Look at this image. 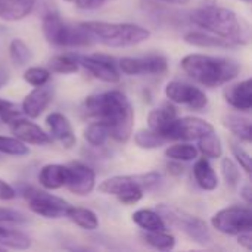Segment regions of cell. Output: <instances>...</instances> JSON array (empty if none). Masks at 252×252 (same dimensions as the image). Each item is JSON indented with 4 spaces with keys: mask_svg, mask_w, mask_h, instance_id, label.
<instances>
[{
    "mask_svg": "<svg viewBox=\"0 0 252 252\" xmlns=\"http://www.w3.org/2000/svg\"><path fill=\"white\" fill-rule=\"evenodd\" d=\"M159 214L162 217H165L170 221V224L176 226L179 230H182L185 235H188L192 241L202 244V245H205L211 241V235L207 227V223L204 220H201L199 217L188 214V213L176 210V208H171L168 205H159Z\"/></svg>",
    "mask_w": 252,
    "mask_h": 252,
    "instance_id": "obj_7",
    "label": "cell"
},
{
    "mask_svg": "<svg viewBox=\"0 0 252 252\" xmlns=\"http://www.w3.org/2000/svg\"><path fill=\"white\" fill-rule=\"evenodd\" d=\"M38 182L47 190L61 189L68 182V167L61 164H47L40 170Z\"/></svg>",
    "mask_w": 252,
    "mask_h": 252,
    "instance_id": "obj_20",
    "label": "cell"
},
{
    "mask_svg": "<svg viewBox=\"0 0 252 252\" xmlns=\"http://www.w3.org/2000/svg\"><path fill=\"white\" fill-rule=\"evenodd\" d=\"M37 0H0V19L21 21L35 7Z\"/></svg>",
    "mask_w": 252,
    "mask_h": 252,
    "instance_id": "obj_21",
    "label": "cell"
},
{
    "mask_svg": "<svg viewBox=\"0 0 252 252\" xmlns=\"http://www.w3.org/2000/svg\"><path fill=\"white\" fill-rule=\"evenodd\" d=\"M0 250H1V247H0Z\"/></svg>",
    "mask_w": 252,
    "mask_h": 252,
    "instance_id": "obj_50",
    "label": "cell"
},
{
    "mask_svg": "<svg viewBox=\"0 0 252 252\" xmlns=\"http://www.w3.org/2000/svg\"><path fill=\"white\" fill-rule=\"evenodd\" d=\"M10 131L12 134L22 140L24 143L30 145H49L52 142V137L35 123L24 120V118H16L10 123Z\"/></svg>",
    "mask_w": 252,
    "mask_h": 252,
    "instance_id": "obj_15",
    "label": "cell"
},
{
    "mask_svg": "<svg viewBox=\"0 0 252 252\" xmlns=\"http://www.w3.org/2000/svg\"><path fill=\"white\" fill-rule=\"evenodd\" d=\"M185 41L192 46L198 47H235L236 44L224 40L221 37H217L214 34H204V32H189L185 35Z\"/></svg>",
    "mask_w": 252,
    "mask_h": 252,
    "instance_id": "obj_25",
    "label": "cell"
},
{
    "mask_svg": "<svg viewBox=\"0 0 252 252\" xmlns=\"http://www.w3.org/2000/svg\"><path fill=\"white\" fill-rule=\"evenodd\" d=\"M168 168H173V170H168L171 174H176V176H180V174H183V168H182L179 164H170V165H168Z\"/></svg>",
    "mask_w": 252,
    "mask_h": 252,
    "instance_id": "obj_47",
    "label": "cell"
},
{
    "mask_svg": "<svg viewBox=\"0 0 252 252\" xmlns=\"http://www.w3.org/2000/svg\"><path fill=\"white\" fill-rule=\"evenodd\" d=\"M183 71L195 81L207 86L217 87L235 80L241 71L236 61L221 56H210L192 53L182 59Z\"/></svg>",
    "mask_w": 252,
    "mask_h": 252,
    "instance_id": "obj_2",
    "label": "cell"
},
{
    "mask_svg": "<svg viewBox=\"0 0 252 252\" xmlns=\"http://www.w3.org/2000/svg\"><path fill=\"white\" fill-rule=\"evenodd\" d=\"M108 128L103 123L94 121L84 128V139L92 146H103L108 140Z\"/></svg>",
    "mask_w": 252,
    "mask_h": 252,
    "instance_id": "obj_31",
    "label": "cell"
},
{
    "mask_svg": "<svg viewBox=\"0 0 252 252\" xmlns=\"http://www.w3.org/2000/svg\"><path fill=\"white\" fill-rule=\"evenodd\" d=\"M0 247L12 250H27L31 247V239L19 230L0 226Z\"/></svg>",
    "mask_w": 252,
    "mask_h": 252,
    "instance_id": "obj_26",
    "label": "cell"
},
{
    "mask_svg": "<svg viewBox=\"0 0 252 252\" xmlns=\"http://www.w3.org/2000/svg\"><path fill=\"white\" fill-rule=\"evenodd\" d=\"M49 71L55 74H72L78 71V63L68 55H56L49 59Z\"/></svg>",
    "mask_w": 252,
    "mask_h": 252,
    "instance_id": "obj_30",
    "label": "cell"
},
{
    "mask_svg": "<svg viewBox=\"0 0 252 252\" xmlns=\"http://www.w3.org/2000/svg\"><path fill=\"white\" fill-rule=\"evenodd\" d=\"M46 124L49 127V134L55 140H58L63 148L71 149L75 145L77 139H75L72 126L63 114H61V112L49 114L46 118Z\"/></svg>",
    "mask_w": 252,
    "mask_h": 252,
    "instance_id": "obj_17",
    "label": "cell"
},
{
    "mask_svg": "<svg viewBox=\"0 0 252 252\" xmlns=\"http://www.w3.org/2000/svg\"><path fill=\"white\" fill-rule=\"evenodd\" d=\"M230 145H232V152H233L235 158L238 159L239 165L245 170V173L250 174L251 173V155L241 145H238L235 142H230Z\"/></svg>",
    "mask_w": 252,
    "mask_h": 252,
    "instance_id": "obj_39",
    "label": "cell"
},
{
    "mask_svg": "<svg viewBox=\"0 0 252 252\" xmlns=\"http://www.w3.org/2000/svg\"><path fill=\"white\" fill-rule=\"evenodd\" d=\"M43 32L49 43L62 47H81L90 46L93 40L78 24L71 25L59 16L56 12H49L43 18Z\"/></svg>",
    "mask_w": 252,
    "mask_h": 252,
    "instance_id": "obj_5",
    "label": "cell"
},
{
    "mask_svg": "<svg viewBox=\"0 0 252 252\" xmlns=\"http://www.w3.org/2000/svg\"><path fill=\"white\" fill-rule=\"evenodd\" d=\"M224 126L242 142H251V121L248 118L239 115H227L224 117Z\"/></svg>",
    "mask_w": 252,
    "mask_h": 252,
    "instance_id": "obj_27",
    "label": "cell"
},
{
    "mask_svg": "<svg viewBox=\"0 0 252 252\" xmlns=\"http://www.w3.org/2000/svg\"><path fill=\"white\" fill-rule=\"evenodd\" d=\"M165 94L170 102L186 105L195 111H201L208 105V97L199 87L182 81L168 83L165 87Z\"/></svg>",
    "mask_w": 252,
    "mask_h": 252,
    "instance_id": "obj_11",
    "label": "cell"
},
{
    "mask_svg": "<svg viewBox=\"0 0 252 252\" xmlns=\"http://www.w3.org/2000/svg\"><path fill=\"white\" fill-rule=\"evenodd\" d=\"M241 196L244 198V201H245L248 205H251L252 189H251V185H250V183H247V185H244V186L241 188Z\"/></svg>",
    "mask_w": 252,
    "mask_h": 252,
    "instance_id": "obj_45",
    "label": "cell"
},
{
    "mask_svg": "<svg viewBox=\"0 0 252 252\" xmlns=\"http://www.w3.org/2000/svg\"><path fill=\"white\" fill-rule=\"evenodd\" d=\"M74 224L81 227L83 230H96L99 227V219L96 213H93L89 208H80V207H71L66 210L65 214Z\"/></svg>",
    "mask_w": 252,
    "mask_h": 252,
    "instance_id": "obj_22",
    "label": "cell"
},
{
    "mask_svg": "<svg viewBox=\"0 0 252 252\" xmlns=\"http://www.w3.org/2000/svg\"><path fill=\"white\" fill-rule=\"evenodd\" d=\"M80 25L93 41L108 47H130L140 44L151 37L149 30L136 24L86 21Z\"/></svg>",
    "mask_w": 252,
    "mask_h": 252,
    "instance_id": "obj_4",
    "label": "cell"
},
{
    "mask_svg": "<svg viewBox=\"0 0 252 252\" xmlns=\"http://www.w3.org/2000/svg\"><path fill=\"white\" fill-rule=\"evenodd\" d=\"M118 201L124 205H134L137 204L142 198H143V190H128V192H124V193H120L117 195Z\"/></svg>",
    "mask_w": 252,
    "mask_h": 252,
    "instance_id": "obj_41",
    "label": "cell"
},
{
    "mask_svg": "<svg viewBox=\"0 0 252 252\" xmlns=\"http://www.w3.org/2000/svg\"><path fill=\"white\" fill-rule=\"evenodd\" d=\"M133 221L143 230L152 232V230H165V221L164 217L152 210H139L133 214Z\"/></svg>",
    "mask_w": 252,
    "mask_h": 252,
    "instance_id": "obj_24",
    "label": "cell"
},
{
    "mask_svg": "<svg viewBox=\"0 0 252 252\" xmlns=\"http://www.w3.org/2000/svg\"><path fill=\"white\" fill-rule=\"evenodd\" d=\"M199 140V151L202 152L204 157L207 158H220L223 155V145L221 140L217 134H214V131L204 134L202 137L198 139Z\"/></svg>",
    "mask_w": 252,
    "mask_h": 252,
    "instance_id": "obj_29",
    "label": "cell"
},
{
    "mask_svg": "<svg viewBox=\"0 0 252 252\" xmlns=\"http://www.w3.org/2000/svg\"><path fill=\"white\" fill-rule=\"evenodd\" d=\"M25 221H27V217L22 213L0 207V224L1 223H25Z\"/></svg>",
    "mask_w": 252,
    "mask_h": 252,
    "instance_id": "obj_40",
    "label": "cell"
},
{
    "mask_svg": "<svg viewBox=\"0 0 252 252\" xmlns=\"http://www.w3.org/2000/svg\"><path fill=\"white\" fill-rule=\"evenodd\" d=\"M68 3H72L75 7L78 9H86V10H92V9H99L103 6L105 1L108 0H65Z\"/></svg>",
    "mask_w": 252,
    "mask_h": 252,
    "instance_id": "obj_42",
    "label": "cell"
},
{
    "mask_svg": "<svg viewBox=\"0 0 252 252\" xmlns=\"http://www.w3.org/2000/svg\"><path fill=\"white\" fill-rule=\"evenodd\" d=\"M177 118V109L173 103L167 102L162 103L159 108L154 109L149 112L148 117V124L149 128L154 130L155 133H158L162 139H164V133L165 130L170 127V124Z\"/></svg>",
    "mask_w": 252,
    "mask_h": 252,
    "instance_id": "obj_19",
    "label": "cell"
},
{
    "mask_svg": "<svg viewBox=\"0 0 252 252\" xmlns=\"http://www.w3.org/2000/svg\"><path fill=\"white\" fill-rule=\"evenodd\" d=\"M193 176L196 183L204 189V190H214L219 185V179L210 165V162L205 158H201L196 161L193 165Z\"/></svg>",
    "mask_w": 252,
    "mask_h": 252,
    "instance_id": "obj_23",
    "label": "cell"
},
{
    "mask_svg": "<svg viewBox=\"0 0 252 252\" xmlns=\"http://www.w3.org/2000/svg\"><path fill=\"white\" fill-rule=\"evenodd\" d=\"M159 1H164V3H168V4H186L190 0H159Z\"/></svg>",
    "mask_w": 252,
    "mask_h": 252,
    "instance_id": "obj_48",
    "label": "cell"
},
{
    "mask_svg": "<svg viewBox=\"0 0 252 252\" xmlns=\"http://www.w3.org/2000/svg\"><path fill=\"white\" fill-rule=\"evenodd\" d=\"M162 177L157 171L145 174H130V176H114L103 180L99 185V192L105 195H120L128 190H149L161 183Z\"/></svg>",
    "mask_w": 252,
    "mask_h": 252,
    "instance_id": "obj_6",
    "label": "cell"
},
{
    "mask_svg": "<svg viewBox=\"0 0 252 252\" xmlns=\"http://www.w3.org/2000/svg\"><path fill=\"white\" fill-rule=\"evenodd\" d=\"M50 75L52 72L46 68H41V66H32V68H28L25 72H24V80L31 84V86H43V84H47V81L50 80Z\"/></svg>",
    "mask_w": 252,
    "mask_h": 252,
    "instance_id": "obj_36",
    "label": "cell"
},
{
    "mask_svg": "<svg viewBox=\"0 0 252 252\" xmlns=\"http://www.w3.org/2000/svg\"><path fill=\"white\" fill-rule=\"evenodd\" d=\"M213 227L224 235H239L251 232L252 213L250 207H229L217 211L211 219Z\"/></svg>",
    "mask_w": 252,
    "mask_h": 252,
    "instance_id": "obj_8",
    "label": "cell"
},
{
    "mask_svg": "<svg viewBox=\"0 0 252 252\" xmlns=\"http://www.w3.org/2000/svg\"><path fill=\"white\" fill-rule=\"evenodd\" d=\"M15 196H16L15 189L9 183L0 179V201H12L15 199Z\"/></svg>",
    "mask_w": 252,
    "mask_h": 252,
    "instance_id": "obj_43",
    "label": "cell"
},
{
    "mask_svg": "<svg viewBox=\"0 0 252 252\" xmlns=\"http://www.w3.org/2000/svg\"><path fill=\"white\" fill-rule=\"evenodd\" d=\"M143 239L148 245L154 247L155 250L170 251L176 247V238L165 230H152L143 235Z\"/></svg>",
    "mask_w": 252,
    "mask_h": 252,
    "instance_id": "obj_28",
    "label": "cell"
},
{
    "mask_svg": "<svg viewBox=\"0 0 252 252\" xmlns=\"http://www.w3.org/2000/svg\"><path fill=\"white\" fill-rule=\"evenodd\" d=\"M81 65L97 80L105 83H118L120 81V72L117 66L114 65L112 59L103 56V55H94V56H83L80 59Z\"/></svg>",
    "mask_w": 252,
    "mask_h": 252,
    "instance_id": "obj_14",
    "label": "cell"
},
{
    "mask_svg": "<svg viewBox=\"0 0 252 252\" xmlns=\"http://www.w3.org/2000/svg\"><path fill=\"white\" fill-rule=\"evenodd\" d=\"M226 102L238 111L248 112L252 108V81L248 78L245 81L229 86L224 90Z\"/></svg>",
    "mask_w": 252,
    "mask_h": 252,
    "instance_id": "obj_18",
    "label": "cell"
},
{
    "mask_svg": "<svg viewBox=\"0 0 252 252\" xmlns=\"http://www.w3.org/2000/svg\"><path fill=\"white\" fill-rule=\"evenodd\" d=\"M53 99V90L47 84L35 86L34 90H31L24 102H22V112L30 118H38L50 105Z\"/></svg>",
    "mask_w": 252,
    "mask_h": 252,
    "instance_id": "obj_16",
    "label": "cell"
},
{
    "mask_svg": "<svg viewBox=\"0 0 252 252\" xmlns=\"http://www.w3.org/2000/svg\"><path fill=\"white\" fill-rule=\"evenodd\" d=\"M66 167H68V182L65 186L68 188V190L78 196L89 195L96 185L94 171L89 165L78 161L71 162Z\"/></svg>",
    "mask_w": 252,
    "mask_h": 252,
    "instance_id": "obj_13",
    "label": "cell"
},
{
    "mask_svg": "<svg viewBox=\"0 0 252 252\" xmlns=\"http://www.w3.org/2000/svg\"><path fill=\"white\" fill-rule=\"evenodd\" d=\"M83 112L106 126L109 137L127 143L133 133L134 111L128 97L120 90L105 92L86 99Z\"/></svg>",
    "mask_w": 252,
    "mask_h": 252,
    "instance_id": "obj_1",
    "label": "cell"
},
{
    "mask_svg": "<svg viewBox=\"0 0 252 252\" xmlns=\"http://www.w3.org/2000/svg\"><path fill=\"white\" fill-rule=\"evenodd\" d=\"M190 21L207 30L210 34L229 40L236 46L248 43V27L230 9L220 6H204L192 13Z\"/></svg>",
    "mask_w": 252,
    "mask_h": 252,
    "instance_id": "obj_3",
    "label": "cell"
},
{
    "mask_svg": "<svg viewBox=\"0 0 252 252\" xmlns=\"http://www.w3.org/2000/svg\"><path fill=\"white\" fill-rule=\"evenodd\" d=\"M241 1H245V3H251V0H241Z\"/></svg>",
    "mask_w": 252,
    "mask_h": 252,
    "instance_id": "obj_49",
    "label": "cell"
},
{
    "mask_svg": "<svg viewBox=\"0 0 252 252\" xmlns=\"http://www.w3.org/2000/svg\"><path fill=\"white\" fill-rule=\"evenodd\" d=\"M238 244H239L241 247H244L247 251H251V248H252L251 232H244V233H239V235H238Z\"/></svg>",
    "mask_w": 252,
    "mask_h": 252,
    "instance_id": "obj_44",
    "label": "cell"
},
{
    "mask_svg": "<svg viewBox=\"0 0 252 252\" xmlns=\"http://www.w3.org/2000/svg\"><path fill=\"white\" fill-rule=\"evenodd\" d=\"M9 56L15 65L22 66V65L28 63V61L31 59V52H30L28 46L21 38H15L9 44Z\"/></svg>",
    "mask_w": 252,
    "mask_h": 252,
    "instance_id": "obj_34",
    "label": "cell"
},
{
    "mask_svg": "<svg viewBox=\"0 0 252 252\" xmlns=\"http://www.w3.org/2000/svg\"><path fill=\"white\" fill-rule=\"evenodd\" d=\"M24 198L27 199L30 210L44 219L63 217L69 208V204L62 198H58L44 190H38L35 188H28L24 192Z\"/></svg>",
    "mask_w": 252,
    "mask_h": 252,
    "instance_id": "obj_9",
    "label": "cell"
},
{
    "mask_svg": "<svg viewBox=\"0 0 252 252\" xmlns=\"http://www.w3.org/2000/svg\"><path fill=\"white\" fill-rule=\"evenodd\" d=\"M221 170H223V176H224V180H226L227 186L230 189H235L239 185V177H241L238 165L230 158H224L221 161Z\"/></svg>",
    "mask_w": 252,
    "mask_h": 252,
    "instance_id": "obj_37",
    "label": "cell"
},
{
    "mask_svg": "<svg viewBox=\"0 0 252 252\" xmlns=\"http://www.w3.org/2000/svg\"><path fill=\"white\" fill-rule=\"evenodd\" d=\"M134 142L137 146L143 148V149H155L162 146L167 140L162 139L158 133H155L154 130H139L134 134Z\"/></svg>",
    "mask_w": 252,
    "mask_h": 252,
    "instance_id": "obj_35",
    "label": "cell"
},
{
    "mask_svg": "<svg viewBox=\"0 0 252 252\" xmlns=\"http://www.w3.org/2000/svg\"><path fill=\"white\" fill-rule=\"evenodd\" d=\"M214 131L211 123L198 117L176 118L164 133V139L168 140H198L204 134Z\"/></svg>",
    "mask_w": 252,
    "mask_h": 252,
    "instance_id": "obj_10",
    "label": "cell"
},
{
    "mask_svg": "<svg viewBox=\"0 0 252 252\" xmlns=\"http://www.w3.org/2000/svg\"><path fill=\"white\" fill-rule=\"evenodd\" d=\"M165 155L173 159V161H193L196 159L198 157V149L193 146V145H189V143H176L170 148H167L165 151Z\"/></svg>",
    "mask_w": 252,
    "mask_h": 252,
    "instance_id": "obj_32",
    "label": "cell"
},
{
    "mask_svg": "<svg viewBox=\"0 0 252 252\" xmlns=\"http://www.w3.org/2000/svg\"><path fill=\"white\" fill-rule=\"evenodd\" d=\"M0 152L12 157H24L30 152V149L22 140L16 137L0 136Z\"/></svg>",
    "mask_w": 252,
    "mask_h": 252,
    "instance_id": "obj_33",
    "label": "cell"
},
{
    "mask_svg": "<svg viewBox=\"0 0 252 252\" xmlns=\"http://www.w3.org/2000/svg\"><path fill=\"white\" fill-rule=\"evenodd\" d=\"M21 109L16 103H12L9 100L0 99V120L6 124H10L13 120L19 118Z\"/></svg>",
    "mask_w": 252,
    "mask_h": 252,
    "instance_id": "obj_38",
    "label": "cell"
},
{
    "mask_svg": "<svg viewBox=\"0 0 252 252\" xmlns=\"http://www.w3.org/2000/svg\"><path fill=\"white\" fill-rule=\"evenodd\" d=\"M120 69L127 75H159L167 72L168 62L164 56L151 55L143 58H123L120 61Z\"/></svg>",
    "mask_w": 252,
    "mask_h": 252,
    "instance_id": "obj_12",
    "label": "cell"
},
{
    "mask_svg": "<svg viewBox=\"0 0 252 252\" xmlns=\"http://www.w3.org/2000/svg\"><path fill=\"white\" fill-rule=\"evenodd\" d=\"M7 81H9V72H7L3 66H0V89H1Z\"/></svg>",
    "mask_w": 252,
    "mask_h": 252,
    "instance_id": "obj_46",
    "label": "cell"
}]
</instances>
